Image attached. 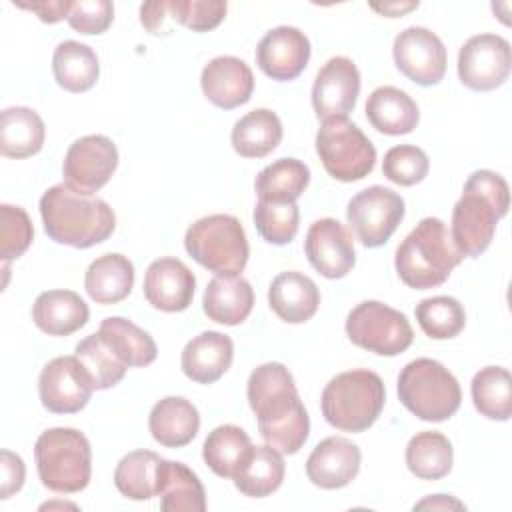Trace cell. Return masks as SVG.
Masks as SVG:
<instances>
[{"label": "cell", "mask_w": 512, "mask_h": 512, "mask_svg": "<svg viewBox=\"0 0 512 512\" xmlns=\"http://www.w3.org/2000/svg\"><path fill=\"white\" fill-rule=\"evenodd\" d=\"M246 396L258 420L260 436L280 454H296L310 434V418L290 370L266 362L252 370Z\"/></svg>", "instance_id": "1"}, {"label": "cell", "mask_w": 512, "mask_h": 512, "mask_svg": "<svg viewBox=\"0 0 512 512\" xmlns=\"http://www.w3.org/2000/svg\"><path fill=\"white\" fill-rule=\"evenodd\" d=\"M40 216L46 234L54 242L72 248L96 246L108 240L116 228V216L108 202L66 182L42 194Z\"/></svg>", "instance_id": "2"}, {"label": "cell", "mask_w": 512, "mask_h": 512, "mask_svg": "<svg viewBox=\"0 0 512 512\" xmlns=\"http://www.w3.org/2000/svg\"><path fill=\"white\" fill-rule=\"evenodd\" d=\"M510 206L508 182L492 170L468 176L460 200L452 210V242L462 256L476 258L492 242L496 224Z\"/></svg>", "instance_id": "3"}, {"label": "cell", "mask_w": 512, "mask_h": 512, "mask_svg": "<svg viewBox=\"0 0 512 512\" xmlns=\"http://www.w3.org/2000/svg\"><path fill=\"white\" fill-rule=\"evenodd\" d=\"M462 258L446 224L430 216L420 220L396 248L394 266L406 286L428 290L444 284Z\"/></svg>", "instance_id": "4"}, {"label": "cell", "mask_w": 512, "mask_h": 512, "mask_svg": "<svg viewBox=\"0 0 512 512\" xmlns=\"http://www.w3.org/2000/svg\"><path fill=\"white\" fill-rule=\"evenodd\" d=\"M386 400L382 378L372 370H348L334 376L320 398L324 420L342 432H364L380 416Z\"/></svg>", "instance_id": "5"}, {"label": "cell", "mask_w": 512, "mask_h": 512, "mask_svg": "<svg viewBox=\"0 0 512 512\" xmlns=\"http://www.w3.org/2000/svg\"><path fill=\"white\" fill-rule=\"evenodd\" d=\"M34 458L40 482L52 492L74 494L90 482L92 450L80 430H44L34 444Z\"/></svg>", "instance_id": "6"}, {"label": "cell", "mask_w": 512, "mask_h": 512, "mask_svg": "<svg viewBox=\"0 0 512 512\" xmlns=\"http://www.w3.org/2000/svg\"><path fill=\"white\" fill-rule=\"evenodd\" d=\"M398 398L416 418L444 422L460 408L462 390L444 364L432 358H416L398 376Z\"/></svg>", "instance_id": "7"}, {"label": "cell", "mask_w": 512, "mask_h": 512, "mask_svg": "<svg viewBox=\"0 0 512 512\" xmlns=\"http://www.w3.org/2000/svg\"><path fill=\"white\" fill-rule=\"evenodd\" d=\"M186 252L214 274H240L248 262L246 232L236 216L210 214L196 220L184 236Z\"/></svg>", "instance_id": "8"}, {"label": "cell", "mask_w": 512, "mask_h": 512, "mask_svg": "<svg viewBox=\"0 0 512 512\" xmlns=\"http://www.w3.org/2000/svg\"><path fill=\"white\" fill-rule=\"evenodd\" d=\"M316 152L324 170L340 182L362 180L376 164L374 144L348 118L322 122L316 134Z\"/></svg>", "instance_id": "9"}, {"label": "cell", "mask_w": 512, "mask_h": 512, "mask_svg": "<svg viewBox=\"0 0 512 512\" xmlns=\"http://www.w3.org/2000/svg\"><path fill=\"white\" fill-rule=\"evenodd\" d=\"M346 334L352 344L378 356H398L408 350L414 340L406 314L378 300L360 302L350 310Z\"/></svg>", "instance_id": "10"}, {"label": "cell", "mask_w": 512, "mask_h": 512, "mask_svg": "<svg viewBox=\"0 0 512 512\" xmlns=\"http://www.w3.org/2000/svg\"><path fill=\"white\" fill-rule=\"evenodd\" d=\"M404 212L400 194L384 186H368L348 202L346 220L366 248H378L396 232Z\"/></svg>", "instance_id": "11"}, {"label": "cell", "mask_w": 512, "mask_h": 512, "mask_svg": "<svg viewBox=\"0 0 512 512\" xmlns=\"http://www.w3.org/2000/svg\"><path fill=\"white\" fill-rule=\"evenodd\" d=\"M512 52L506 38L498 34H478L464 42L458 52V78L476 92H488L508 80Z\"/></svg>", "instance_id": "12"}, {"label": "cell", "mask_w": 512, "mask_h": 512, "mask_svg": "<svg viewBox=\"0 0 512 512\" xmlns=\"http://www.w3.org/2000/svg\"><path fill=\"white\" fill-rule=\"evenodd\" d=\"M94 392V384L78 356L52 358L40 372L38 394L52 414L80 412Z\"/></svg>", "instance_id": "13"}, {"label": "cell", "mask_w": 512, "mask_h": 512, "mask_svg": "<svg viewBox=\"0 0 512 512\" xmlns=\"http://www.w3.org/2000/svg\"><path fill=\"white\" fill-rule=\"evenodd\" d=\"M116 144L102 134H88L74 140L62 162L64 182L76 190L94 194L116 172Z\"/></svg>", "instance_id": "14"}, {"label": "cell", "mask_w": 512, "mask_h": 512, "mask_svg": "<svg viewBox=\"0 0 512 512\" xmlns=\"http://www.w3.org/2000/svg\"><path fill=\"white\" fill-rule=\"evenodd\" d=\"M396 68L418 86H434L446 74V48L442 40L424 26H410L394 38Z\"/></svg>", "instance_id": "15"}, {"label": "cell", "mask_w": 512, "mask_h": 512, "mask_svg": "<svg viewBox=\"0 0 512 512\" xmlns=\"http://www.w3.org/2000/svg\"><path fill=\"white\" fill-rule=\"evenodd\" d=\"M360 72L346 56L330 58L316 74L312 86V106L316 116L324 120L346 118L358 100Z\"/></svg>", "instance_id": "16"}, {"label": "cell", "mask_w": 512, "mask_h": 512, "mask_svg": "<svg viewBox=\"0 0 512 512\" xmlns=\"http://www.w3.org/2000/svg\"><path fill=\"white\" fill-rule=\"evenodd\" d=\"M304 250L312 268L324 278H344L356 264L352 234L336 218L316 220L304 240Z\"/></svg>", "instance_id": "17"}, {"label": "cell", "mask_w": 512, "mask_h": 512, "mask_svg": "<svg viewBox=\"0 0 512 512\" xmlns=\"http://www.w3.org/2000/svg\"><path fill=\"white\" fill-rule=\"evenodd\" d=\"M310 60V40L294 26L268 30L256 48L258 68L272 80L288 82L298 78Z\"/></svg>", "instance_id": "18"}, {"label": "cell", "mask_w": 512, "mask_h": 512, "mask_svg": "<svg viewBox=\"0 0 512 512\" xmlns=\"http://www.w3.org/2000/svg\"><path fill=\"white\" fill-rule=\"evenodd\" d=\"M360 448L342 436H328L314 446L306 460L308 480L324 490L348 486L360 470Z\"/></svg>", "instance_id": "19"}, {"label": "cell", "mask_w": 512, "mask_h": 512, "mask_svg": "<svg viewBox=\"0 0 512 512\" xmlns=\"http://www.w3.org/2000/svg\"><path fill=\"white\" fill-rule=\"evenodd\" d=\"M196 278L178 258L154 260L144 276V296L148 304L162 312H182L192 304Z\"/></svg>", "instance_id": "20"}, {"label": "cell", "mask_w": 512, "mask_h": 512, "mask_svg": "<svg viewBox=\"0 0 512 512\" xmlns=\"http://www.w3.org/2000/svg\"><path fill=\"white\" fill-rule=\"evenodd\" d=\"M200 86L214 106L232 110L250 100L254 76L244 60L236 56H216L204 66Z\"/></svg>", "instance_id": "21"}, {"label": "cell", "mask_w": 512, "mask_h": 512, "mask_svg": "<svg viewBox=\"0 0 512 512\" xmlns=\"http://www.w3.org/2000/svg\"><path fill=\"white\" fill-rule=\"evenodd\" d=\"M234 358V344L230 336L214 330L200 332L186 342L180 358L182 372L198 382L212 384L226 374Z\"/></svg>", "instance_id": "22"}, {"label": "cell", "mask_w": 512, "mask_h": 512, "mask_svg": "<svg viewBox=\"0 0 512 512\" xmlns=\"http://www.w3.org/2000/svg\"><path fill=\"white\" fill-rule=\"evenodd\" d=\"M254 306V290L240 274H216L202 296L204 314L226 326L242 324Z\"/></svg>", "instance_id": "23"}, {"label": "cell", "mask_w": 512, "mask_h": 512, "mask_svg": "<svg viewBox=\"0 0 512 512\" xmlns=\"http://www.w3.org/2000/svg\"><path fill=\"white\" fill-rule=\"evenodd\" d=\"M268 304L288 324L310 320L320 306V292L312 278L302 272H280L268 288Z\"/></svg>", "instance_id": "24"}, {"label": "cell", "mask_w": 512, "mask_h": 512, "mask_svg": "<svg viewBox=\"0 0 512 512\" xmlns=\"http://www.w3.org/2000/svg\"><path fill=\"white\" fill-rule=\"evenodd\" d=\"M148 428L158 444L166 448H182L198 434L200 414L190 400L182 396H166L152 406Z\"/></svg>", "instance_id": "25"}, {"label": "cell", "mask_w": 512, "mask_h": 512, "mask_svg": "<svg viewBox=\"0 0 512 512\" xmlns=\"http://www.w3.org/2000/svg\"><path fill=\"white\" fill-rule=\"evenodd\" d=\"M88 304L72 290L42 292L32 306L34 324L48 336H70L88 322Z\"/></svg>", "instance_id": "26"}, {"label": "cell", "mask_w": 512, "mask_h": 512, "mask_svg": "<svg viewBox=\"0 0 512 512\" xmlns=\"http://www.w3.org/2000/svg\"><path fill=\"white\" fill-rule=\"evenodd\" d=\"M366 118L382 134H410L418 120V104L400 88L380 86L366 100Z\"/></svg>", "instance_id": "27"}, {"label": "cell", "mask_w": 512, "mask_h": 512, "mask_svg": "<svg viewBox=\"0 0 512 512\" xmlns=\"http://www.w3.org/2000/svg\"><path fill=\"white\" fill-rule=\"evenodd\" d=\"M134 286V264L122 254L96 258L84 276V288L96 304H118Z\"/></svg>", "instance_id": "28"}, {"label": "cell", "mask_w": 512, "mask_h": 512, "mask_svg": "<svg viewBox=\"0 0 512 512\" xmlns=\"http://www.w3.org/2000/svg\"><path fill=\"white\" fill-rule=\"evenodd\" d=\"M160 508L164 512H204L206 494L198 476L182 462L162 458L158 476Z\"/></svg>", "instance_id": "29"}, {"label": "cell", "mask_w": 512, "mask_h": 512, "mask_svg": "<svg viewBox=\"0 0 512 512\" xmlns=\"http://www.w3.org/2000/svg\"><path fill=\"white\" fill-rule=\"evenodd\" d=\"M44 122L36 110L10 106L0 114V152L6 158H28L42 150Z\"/></svg>", "instance_id": "30"}, {"label": "cell", "mask_w": 512, "mask_h": 512, "mask_svg": "<svg viewBox=\"0 0 512 512\" xmlns=\"http://www.w3.org/2000/svg\"><path fill=\"white\" fill-rule=\"evenodd\" d=\"M52 72L60 88L74 94L86 92L96 84L100 76L98 56L90 46L82 42L64 40L54 50Z\"/></svg>", "instance_id": "31"}, {"label": "cell", "mask_w": 512, "mask_h": 512, "mask_svg": "<svg viewBox=\"0 0 512 512\" xmlns=\"http://www.w3.org/2000/svg\"><path fill=\"white\" fill-rule=\"evenodd\" d=\"M282 140V122L276 112L258 108L242 116L230 134L232 148L242 158H264Z\"/></svg>", "instance_id": "32"}, {"label": "cell", "mask_w": 512, "mask_h": 512, "mask_svg": "<svg viewBox=\"0 0 512 512\" xmlns=\"http://www.w3.org/2000/svg\"><path fill=\"white\" fill-rule=\"evenodd\" d=\"M252 452L250 436L234 424L216 426L204 440L202 458L220 478H234Z\"/></svg>", "instance_id": "33"}, {"label": "cell", "mask_w": 512, "mask_h": 512, "mask_svg": "<svg viewBox=\"0 0 512 512\" xmlns=\"http://www.w3.org/2000/svg\"><path fill=\"white\" fill-rule=\"evenodd\" d=\"M234 486L250 498H264L276 492L284 480V458L272 446H252L250 456L234 474Z\"/></svg>", "instance_id": "34"}, {"label": "cell", "mask_w": 512, "mask_h": 512, "mask_svg": "<svg viewBox=\"0 0 512 512\" xmlns=\"http://www.w3.org/2000/svg\"><path fill=\"white\" fill-rule=\"evenodd\" d=\"M310 182V168L296 158H280L256 176L254 190L264 202H296Z\"/></svg>", "instance_id": "35"}, {"label": "cell", "mask_w": 512, "mask_h": 512, "mask_svg": "<svg viewBox=\"0 0 512 512\" xmlns=\"http://www.w3.org/2000/svg\"><path fill=\"white\" fill-rule=\"evenodd\" d=\"M452 458V444L442 432H418L406 446V466L420 480H440L448 476Z\"/></svg>", "instance_id": "36"}, {"label": "cell", "mask_w": 512, "mask_h": 512, "mask_svg": "<svg viewBox=\"0 0 512 512\" xmlns=\"http://www.w3.org/2000/svg\"><path fill=\"white\" fill-rule=\"evenodd\" d=\"M162 458L152 450L128 452L114 470L118 492L130 500H150L158 496V476Z\"/></svg>", "instance_id": "37"}, {"label": "cell", "mask_w": 512, "mask_h": 512, "mask_svg": "<svg viewBox=\"0 0 512 512\" xmlns=\"http://www.w3.org/2000/svg\"><path fill=\"white\" fill-rule=\"evenodd\" d=\"M474 408L490 420H508L512 416V378L502 366L478 370L470 384Z\"/></svg>", "instance_id": "38"}, {"label": "cell", "mask_w": 512, "mask_h": 512, "mask_svg": "<svg viewBox=\"0 0 512 512\" xmlns=\"http://www.w3.org/2000/svg\"><path fill=\"white\" fill-rule=\"evenodd\" d=\"M76 356L86 368L94 390H106L116 386L130 368L100 332H94L80 340L76 344Z\"/></svg>", "instance_id": "39"}, {"label": "cell", "mask_w": 512, "mask_h": 512, "mask_svg": "<svg viewBox=\"0 0 512 512\" xmlns=\"http://www.w3.org/2000/svg\"><path fill=\"white\" fill-rule=\"evenodd\" d=\"M98 332L110 342V346L128 366H148L158 356L152 336L122 316L104 318Z\"/></svg>", "instance_id": "40"}, {"label": "cell", "mask_w": 512, "mask_h": 512, "mask_svg": "<svg viewBox=\"0 0 512 512\" xmlns=\"http://www.w3.org/2000/svg\"><path fill=\"white\" fill-rule=\"evenodd\" d=\"M416 320L422 332L434 340H448L458 336L466 326V312L452 296H432L418 302Z\"/></svg>", "instance_id": "41"}, {"label": "cell", "mask_w": 512, "mask_h": 512, "mask_svg": "<svg viewBox=\"0 0 512 512\" xmlns=\"http://www.w3.org/2000/svg\"><path fill=\"white\" fill-rule=\"evenodd\" d=\"M254 224L258 234L276 246L290 244L298 232L300 212L296 202H264L254 208Z\"/></svg>", "instance_id": "42"}, {"label": "cell", "mask_w": 512, "mask_h": 512, "mask_svg": "<svg viewBox=\"0 0 512 512\" xmlns=\"http://www.w3.org/2000/svg\"><path fill=\"white\" fill-rule=\"evenodd\" d=\"M430 160L426 152L412 144H400L384 154L382 174L398 186H414L426 178Z\"/></svg>", "instance_id": "43"}, {"label": "cell", "mask_w": 512, "mask_h": 512, "mask_svg": "<svg viewBox=\"0 0 512 512\" xmlns=\"http://www.w3.org/2000/svg\"><path fill=\"white\" fill-rule=\"evenodd\" d=\"M34 228L24 208L2 204L0 206V258L10 262L20 258L32 244Z\"/></svg>", "instance_id": "44"}, {"label": "cell", "mask_w": 512, "mask_h": 512, "mask_svg": "<svg viewBox=\"0 0 512 512\" xmlns=\"http://www.w3.org/2000/svg\"><path fill=\"white\" fill-rule=\"evenodd\" d=\"M166 8L174 22L194 32H208L216 28L228 10L222 0H172L166 2Z\"/></svg>", "instance_id": "45"}, {"label": "cell", "mask_w": 512, "mask_h": 512, "mask_svg": "<svg viewBox=\"0 0 512 512\" xmlns=\"http://www.w3.org/2000/svg\"><path fill=\"white\" fill-rule=\"evenodd\" d=\"M66 20L80 34H102L114 20V6L110 0L72 2Z\"/></svg>", "instance_id": "46"}, {"label": "cell", "mask_w": 512, "mask_h": 512, "mask_svg": "<svg viewBox=\"0 0 512 512\" xmlns=\"http://www.w3.org/2000/svg\"><path fill=\"white\" fill-rule=\"evenodd\" d=\"M0 498L6 500L12 494H16L22 486H24V478H26V468L24 462L18 454L10 452V450H2L0 452Z\"/></svg>", "instance_id": "47"}, {"label": "cell", "mask_w": 512, "mask_h": 512, "mask_svg": "<svg viewBox=\"0 0 512 512\" xmlns=\"http://www.w3.org/2000/svg\"><path fill=\"white\" fill-rule=\"evenodd\" d=\"M14 6L22 8V10H32L34 14H38V18L42 22L54 24L60 22L64 18H68L72 2L70 0H40V2H14Z\"/></svg>", "instance_id": "48"}, {"label": "cell", "mask_w": 512, "mask_h": 512, "mask_svg": "<svg viewBox=\"0 0 512 512\" xmlns=\"http://www.w3.org/2000/svg\"><path fill=\"white\" fill-rule=\"evenodd\" d=\"M166 12H168L166 2H146L140 6V22L148 32L158 34Z\"/></svg>", "instance_id": "49"}, {"label": "cell", "mask_w": 512, "mask_h": 512, "mask_svg": "<svg viewBox=\"0 0 512 512\" xmlns=\"http://www.w3.org/2000/svg\"><path fill=\"white\" fill-rule=\"evenodd\" d=\"M422 508H432V510H450V508H454V510H464L466 506H464L460 500L452 498V496L434 494V496H428V498L420 500L418 504H414V510H422Z\"/></svg>", "instance_id": "50"}, {"label": "cell", "mask_w": 512, "mask_h": 512, "mask_svg": "<svg viewBox=\"0 0 512 512\" xmlns=\"http://www.w3.org/2000/svg\"><path fill=\"white\" fill-rule=\"evenodd\" d=\"M370 8L380 12V14H384V16H388V18H396V16H402V14L418 8V2H406V4H402V2H386V4H370Z\"/></svg>", "instance_id": "51"}]
</instances>
